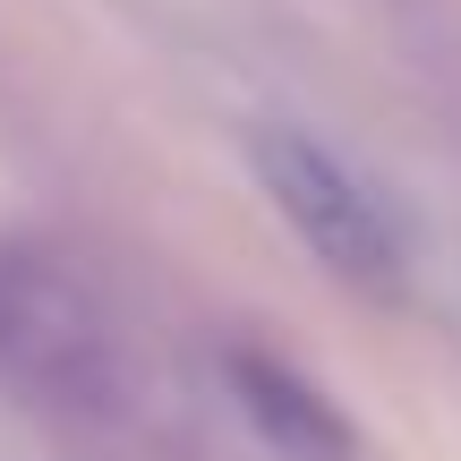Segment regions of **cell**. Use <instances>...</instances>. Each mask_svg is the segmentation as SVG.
<instances>
[{
  "label": "cell",
  "mask_w": 461,
  "mask_h": 461,
  "mask_svg": "<svg viewBox=\"0 0 461 461\" xmlns=\"http://www.w3.org/2000/svg\"><path fill=\"white\" fill-rule=\"evenodd\" d=\"M0 376L51 411H86V419L120 411V393H129L112 308L51 248L26 240H0Z\"/></svg>",
  "instance_id": "cell-1"
},
{
  "label": "cell",
  "mask_w": 461,
  "mask_h": 461,
  "mask_svg": "<svg viewBox=\"0 0 461 461\" xmlns=\"http://www.w3.org/2000/svg\"><path fill=\"white\" fill-rule=\"evenodd\" d=\"M222 384L240 402V419L282 461H359V428L342 419V402H325V384H308L291 359H274L257 342H230L222 350Z\"/></svg>",
  "instance_id": "cell-3"
},
{
  "label": "cell",
  "mask_w": 461,
  "mask_h": 461,
  "mask_svg": "<svg viewBox=\"0 0 461 461\" xmlns=\"http://www.w3.org/2000/svg\"><path fill=\"white\" fill-rule=\"evenodd\" d=\"M248 171H257L265 205L291 222V240L325 265L333 282L367 299H393L411 282V248H402V222L384 214V197L308 129H282V120H257L248 129Z\"/></svg>",
  "instance_id": "cell-2"
}]
</instances>
